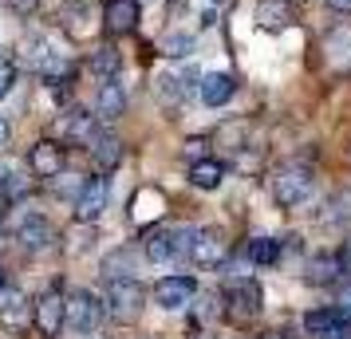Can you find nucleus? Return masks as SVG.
Here are the masks:
<instances>
[{
	"mask_svg": "<svg viewBox=\"0 0 351 339\" xmlns=\"http://www.w3.org/2000/svg\"><path fill=\"white\" fill-rule=\"evenodd\" d=\"M107 320V300H99L91 288H75L67 296V327L75 336H95Z\"/></svg>",
	"mask_w": 351,
	"mask_h": 339,
	"instance_id": "f257e3e1",
	"label": "nucleus"
},
{
	"mask_svg": "<svg viewBox=\"0 0 351 339\" xmlns=\"http://www.w3.org/2000/svg\"><path fill=\"white\" fill-rule=\"evenodd\" d=\"M312 197V170L308 166H280L272 174V201L285 205V210H296Z\"/></svg>",
	"mask_w": 351,
	"mask_h": 339,
	"instance_id": "f03ea898",
	"label": "nucleus"
},
{
	"mask_svg": "<svg viewBox=\"0 0 351 339\" xmlns=\"http://www.w3.org/2000/svg\"><path fill=\"white\" fill-rule=\"evenodd\" d=\"M146 312V288L138 280H111L107 292V316L119 323H134Z\"/></svg>",
	"mask_w": 351,
	"mask_h": 339,
	"instance_id": "7ed1b4c3",
	"label": "nucleus"
},
{
	"mask_svg": "<svg viewBox=\"0 0 351 339\" xmlns=\"http://www.w3.org/2000/svg\"><path fill=\"white\" fill-rule=\"evenodd\" d=\"M261 304H265V292H261L256 280H241L225 292V316L233 323H249L261 312Z\"/></svg>",
	"mask_w": 351,
	"mask_h": 339,
	"instance_id": "20e7f679",
	"label": "nucleus"
},
{
	"mask_svg": "<svg viewBox=\"0 0 351 339\" xmlns=\"http://www.w3.org/2000/svg\"><path fill=\"white\" fill-rule=\"evenodd\" d=\"M36 331L44 339H60V331L67 327V296H60V292H44L40 300H36Z\"/></svg>",
	"mask_w": 351,
	"mask_h": 339,
	"instance_id": "39448f33",
	"label": "nucleus"
},
{
	"mask_svg": "<svg viewBox=\"0 0 351 339\" xmlns=\"http://www.w3.org/2000/svg\"><path fill=\"white\" fill-rule=\"evenodd\" d=\"M150 296H154V304L162 312H178V307H186L197 296V280L193 276H162Z\"/></svg>",
	"mask_w": 351,
	"mask_h": 339,
	"instance_id": "423d86ee",
	"label": "nucleus"
},
{
	"mask_svg": "<svg viewBox=\"0 0 351 339\" xmlns=\"http://www.w3.org/2000/svg\"><path fill=\"white\" fill-rule=\"evenodd\" d=\"M225 257H229V244L217 229H197V237L190 244V260L197 268H221Z\"/></svg>",
	"mask_w": 351,
	"mask_h": 339,
	"instance_id": "0eeeda50",
	"label": "nucleus"
},
{
	"mask_svg": "<svg viewBox=\"0 0 351 339\" xmlns=\"http://www.w3.org/2000/svg\"><path fill=\"white\" fill-rule=\"evenodd\" d=\"M107 197H111L107 178H87L80 197H75V221H91L95 225L99 217H103V210H107Z\"/></svg>",
	"mask_w": 351,
	"mask_h": 339,
	"instance_id": "6e6552de",
	"label": "nucleus"
},
{
	"mask_svg": "<svg viewBox=\"0 0 351 339\" xmlns=\"http://www.w3.org/2000/svg\"><path fill=\"white\" fill-rule=\"evenodd\" d=\"M348 323H351V316H343L339 307H316V312L304 316V331L312 339H343Z\"/></svg>",
	"mask_w": 351,
	"mask_h": 339,
	"instance_id": "1a4fd4ad",
	"label": "nucleus"
},
{
	"mask_svg": "<svg viewBox=\"0 0 351 339\" xmlns=\"http://www.w3.org/2000/svg\"><path fill=\"white\" fill-rule=\"evenodd\" d=\"M16 241L28 249V253H44L56 244V229H51L48 217H40V213H24L16 225Z\"/></svg>",
	"mask_w": 351,
	"mask_h": 339,
	"instance_id": "9d476101",
	"label": "nucleus"
},
{
	"mask_svg": "<svg viewBox=\"0 0 351 339\" xmlns=\"http://www.w3.org/2000/svg\"><path fill=\"white\" fill-rule=\"evenodd\" d=\"M28 170H32L36 178H60V170H64V146L51 142V138H40L32 146V154H28Z\"/></svg>",
	"mask_w": 351,
	"mask_h": 339,
	"instance_id": "9b49d317",
	"label": "nucleus"
},
{
	"mask_svg": "<svg viewBox=\"0 0 351 339\" xmlns=\"http://www.w3.org/2000/svg\"><path fill=\"white\" fill-rule=\"evenodd\" d=\"M32 320H36V312H28L24 292H16V288L0 292V327H8V331H24Z\"/></svg>",
	"mask_w": 351,
	"mask_h": 339,
	"instance_id": "f8f14e48",
	"label": "nucleus"
},
{
	"mask_svg": "<svg viewBox=\"0 0 351 339\" xmlns=\"http://www.w3.org/2000/svg\"><path fill=\"white\" fill-rule=\"evenodd\" d=\"M60 138L64 142H71V146H95V138H99V130H95V114H87V111H71L60 123Z\"/></svg>",
	"mask_w": 351,
	"mask_h": 339,
	"instance_id": "ddd939ff",
	"label": "nucleus"
},
{
	"mask_svg": "<svg viewBox=\"0 0 351 339\" xmlns=\"http://www.w3.org/2000/svg\"><path fill=\"white\" fill-rule=\"evenodd\" d=\"M103 24L111 36H127L138 28V0H107L103 8Z\"/></svg>",
	"mask_w": 351,
	"mask_h": 339,
	"instance_id": "4468645a",
	"label": "nucleus"
},
{
	"mask_svg": "<svg viewBox=\"0 0 351 339\" xmlns=\"http://www.w3.org/2000/svg\"><path fill=\"white\" fill-rule=\"evenodd\" d=\"M343 273H348L343 253H316V257L308 260V273H304V280H308V284H332V280H339Z\"/></svg>",
	"mask_w": 351,
	"mask_h": 339,
	"instance_id": "2eb2a0df",
	"label": "nucleus"
},
{
	"mask_svg": "<svg viewBox=\"0 0 351 339\" xmlns=\"http://www.w3.org/2000/svg\"><path fill=\"white\" fill-rule=\"evenodd\" d=\"M202 103L206 107H225L229 99H233V91H237V79L229 75V71H209V75H202Z\"/></svg>",
	"mask_w": 351,
	"mask_h": 339,
	"instance_id": "dca6fc26",
	"label": "nucleus"
},
{
	"mask_svg": "<svg viewBox=\"0 0 351 339\" xmlns=\"http://www.w3.org/2000/svg\"><path fill=\"white\" fill-rule=\"evenodd\" d=\"M256 24H261V32H285L292 24V0H261Z\"/></svg>",
	"mask_w": 351,
	"mask_h": 339,
	"instance_id": "f3484780",
	"label": "nucleus"
},
{
	"mask_svg": "<svg viewBox=\"0 0 351 339\" xmlns=\"http://www.w3.org/2000/svg\"><path fill=\"white\" fill-rule=\"evenodd\" d=\"M123 111H127V87L119 79H107L95 95V114L99 118H119Z\"/></svg>",
	"mask_w": 351,
	"mask_h": 339,
	"instance_id": "a211bd4d",
	"label": "nucleus"
},
{
	"mask_svg": "<svg viewBox=\"0 0 351 339\" xmlns=\"http://www.w3.org/2000/svg\"><path fill=\"white\" fill-rule=\"evenodd\" d=\"M99 268H103L107 280H134V273H138V253L134 249H114V253L103 257Z\"/></svg>",
	"mask_w": 351,
	"mask_h": 339,
	"instance_id": "6ab92c4d",
	"label": "nucleus"
},
{
	"mask_svg": "<svg viewBox=\"0 0 351 339\" xmlns=\"http://www.w3.org/2000/svg\"><path fill=\"white\" fill-rule=\"evenodd\" d=\"M130 210H134V221H138V225H150V221H158L162 213H166V197H162L158 190L143 186V190L134 194V201H130Z\"/></svg>",
	"mask_w": 351,
	"mask_h": 339,
	"instance_id": "aec40b11",
	"label": "nucleus"
},
{
	"mask_svg": "<svg viewBox=\"0 0 351 339\" xmlns=\"http://www.w3.org/2000/svg\"><path fill=\"white\" fill-rule=\"evenodd\" d=\"M190 87H202V83H197V71H193V67H178V71H170V75L158 79V95L166 99V103H174V99L186 95Z\"/></svg>",
	"mask_w": 351,
	"mask_h": 339,
	"instance_id": "412c9836",
	"label": "nucleus"
},
{
	"mask_svg": "<svg viewBox=\"0 0 351 339\" xmlns=\"http://www.w3.org/2000/svg\"><path fill=\"white\" fill-rule=\"evenodd\" d=\"M280 257H285V244L272 241V237H253V241L245 244V260L256 264V268H269V264H276Z\"/></svg>",
	"mask_w": 351,
	"mask_h": 339,
	"instance_id": "4be33fe9",
	"label": "nucleus"
},
{
	"mask_svg": "<svg viewBox=\"0 0 351 339\" xmlns=\"http://www.w3.org/2000/svg\"><path fill=\"white\" fill-rule=\"evenodd\" d=\"M190 181L197 186V190H217V186L225 181V162H217V158L190 162Z\"/></svg>",
	"mask_w": 351,
	"mask_h": 339,
	"instance_id": "5701e85b",
	"label": "nucleus"
},
{
	"mask_svg": "<svg viewBox=\"0 0 351 339\" xmlns=\"http://www.w3.org/2000/svg\"><path fill=\"white\" fill-rule=\"evenodd\" d=\"M91 158H95L99 170H114V166H123V142L114 134H99L95 146H91Z\"/></svg>",
	"mask_w": 351,
	"mask_h": 339,
	"instance_id": "b1692460",
	"label": "nucleus"
},
{
	"mask_svg": "<svg viewBox=\"0 0 351 339\" xmlns=\"http://www.w3.org/2000/svg\"><path fill=\"white\" fill-rule=\"evenodd\" d=\"M119 67H123V51H119V48H111V44L95 48V55H91V71H99L103 79H114V75H119Z\"/></svg>",
	"mask_w": 351,
	"mask_h": 339,
	"instance_id": "393cba45",
	"label": "nucleus"
},
{
	"mask_svg": "<svg viewBox=\"0 0 351 339\" xmlns=\"http://www.w3.org/2000/svg\"><path fill=\"white\" fill-rule=\"evenodd\" d=\"M20 51H24V64L36 67V71H44L48 60L56 55V51H48V40H44V36H28V40L20 44Z\"/></svg>",
	"mask_w": 351,
	"mask_h": 339,
	"instance_id": "a878e982",
	"label": "nucleus"
},
{
	"mask_svg": "<svg viewBox=\"0 0 351 339\" xmlns=\"http://www.w3.org/2000/svg\"><path fill=\"white\" fill-rule=\"evenodd\" d=\"M146 257H150V260H170V257H178L174 233H150V237H146Z\"/></svg>",
	"mask_w": 351,
	"mask_h": 339,
	"instance_id": "bb28decb",
	"label": "nucleus"
},
{
	"mask_svg": "<svg viewBox=\"0 0 351 339\" xmlns=\"http://www.w3.org/2000/svg\"><path fill=\"white\" fill-rule=\"evenodd\" d=\"M67 253H71V257H83V253H87V241H95V225H91V221H75V229H71V233H67Z\"/></svg>",
	"mask_w": 351,
	"mask_h": 339,
	"instance_id": "cd10ccee",
	"label": "nucleus"
},
{
	"mask_svg": "<svg viewBox=\"0 0 351 339\" xmlns=\"http://www.w3.org/2000/svg\"><path fill=\"white\" fill-rule=\"evenodd\" d=\"M190 48H193V36H166V40H162V51L174 55V60L190 55Z\"/></svg>",
	"mask_w": 351,
	"mask_h": 339,
	"instance_id": "c85d7f7f",
	"label": "nucleus"
},
{
	"mask_svg": "<svg viewBox=\"0 0 351 339\" xmlns=\"http://www.w3.org/2000/svg\"><path fill=\"white\" fill-rule=\"evenodd\" d=\"M83 181H87V178H75V174H64V178L56 181V194H60V197H71V194L80 197V190H83Z\"/></svg>",
	"mask_w": 351,
	"mask_h": 339,
	"instance_id": "c756f323",
	"label": "nucleus"
},
{
	"mask_svg": "<svg viewBox=\"0 0 351 339\" xmlns=\"http://www.w3.org/2000/svg\"><path fill=\"white\" fill-rule=\"evenodd\" d=\"M12 83H16V67H12V60L0 55V99L12 91Z\"/></svg>",
	"mask_w": 351,
	"mask_h": 339,
	"instance_id": "7c9ffc66",
	"label": "nucleus"
},
{
	"mask_svg": "<svg viewBox=\"0 0 351 339\" xmlns=\"http://www.w3.org/2000/svg\"><path fill=\"white\" fill-rule=\"evenodd\" d=\"M8 8H12V12H16L20 20H28L36 12V8H40V0H8Z\"/></svg>",
	"mask_w": 351,
	"mask_h": 339,
	"instance_id": "2f4dec72",
	"label": "nucleus"
},
{
	"mask_svg": "<svg viewBox=\"0 0 351 339\" xmlns=\"http://www.w3.org/2000/svg\"><path fill=\"white\" fill-rule=\"evenodd\" d=\"M339 312H343V316H351V284L339 292Z\"/></svg>",
	"mask_w": 351,
	"mask_h": 339,
	"instance_id": "473e14b6",
	"label": "nucleus"
},
{
	"mask_svg": "<svg viewBox=\"0 0 351 339\" xmlns=\"http://www.w3.org/2000/svg\"><path fill=\"white\" fill-rule=\"evenodd\" d=\"M8 134H12V127H8V118H4V114H0V146L8 142Z\"/></svg>",
	"mask_w": 351,
	"mask_h": 339,
	"instance_id": "72a5a7b5",
	"label": "nucleus"
},
{
	"mask_svg": "<svg viewBox=\"0 0 351 339\" xmlns=\"http://www.w3.org/2000/svg\"><path fill=\"white\" fill-rule=\"evenodd\" d=\"M332 8L335 12H351V0H332Z\"/></svg>",
	"mask_w": 351,
	"mask_h": 339,
	"instance_id": "f704fd0d",
	"label": "nucleus"
},
{
	"mask_svg": "<svg viewBox=\"0 0 351 339\" xmlns=\"http://www.w3.org/2000/svg\"><path fill=\"white\" fill-rule=\"evenodd\" d=\"M261 339H292V336H288V331H265Z\"/></svg>",
	"mask_w": 351,
	"mask_h": 339,
	"instance_id": "c9c22d12",
	"label": "nucleus"
},
{
	"mask_svg": "<svg viewBox=\"0 0 351 339\" xmlns=\"http://www.w3.org/2000/svg\"><path fill=\"white\" fill-rule=\"evenodd\" d=\"M4 186H8V178H4V166H0V190H4Z\"/></svg>",
	"mask_w": 351,
	"mask_h": 339,
	"instance_id": "e433bc0d",
	"label": "nucleus"
},
{
	"mask_svg": "<svg viewBox=\"0 0 351 339\" xmlns=\"http://www.w3.org/2000/svg\"><path fill=\"white\" fill-rule=\"evenodd\" d=\"M0 292H4V268H0Z\"/></svg>",
	"mask_w": 351,
	"mask_h": 339,
	"instance_id": "4c0bfd02",
	"label": "nucleus"
}]
</instances>
